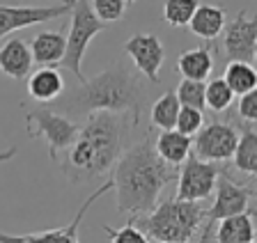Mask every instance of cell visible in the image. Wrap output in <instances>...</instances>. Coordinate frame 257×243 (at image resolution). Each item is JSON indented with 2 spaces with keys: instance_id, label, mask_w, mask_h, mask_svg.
I'll return each instance as SVG.
<instances>
[{
  "instance_id": "obj_1",
  "label": "cell",
  "mask_w": 257,
  "mask_h": 243,
  "mask_svg": "<svg viewBox=\"0 0 257 243\" xmlns=\"http://www.w3.org/2000/svg\"><path fill=\"white\" fill-rule=\"evenodd\" d=\"M134 119L122 113H92L78 129L76 140L60 158V170L71 184H90L112 172L117 158L126 149Z\"/></svg>"
},
{
  "instance_id": "obj_2",
  "label": "cell",
  "mask_w": 257,
  "mask_h": 243,
  "mask_svg": "<svg viewBox=\"0 0 257 243\" xmlns=\"http://www.w3.org/2000/svg\"><path fill=\"white\" fill-rule=\"evenodd\" d=\"M179 170L168 165L154 151V140L131 145L122 151L112 168V190L117 195V211L122 216L136 218L156 206L168 184L177 181Z\"/></svg>"
},
{
  "instance_id": "obj_3",
  "label": "cell",
  "mask_w": 257,
  "mask_h": 243,
  "mask_svg": "<svg viewBox=\"0 0 257 243\" xmlns=\"http://www.w3.org/2000/svg\"><path fill=\"white\" fill-rule=\"evenodd\" d=\"M145 87L140 76L124 67L122 60H115L110 67L83 81L71 92L55 99V113L67 117H87L92 113H122L140 122Z\"/></svg>"
},
{
  "instance_id": "obj_4",
  "label": "cell",
  "mask_w": 257,
  "mask_h": 243,
  "mask_svg": "<svg viewBox=\"0 0 257 243\" xmlns=\"http://www.w3.org/2000/svg\"><path fill=\"white\" fill-rule=\"evenodd\" d=\"M128 220H134V225L152 241L191 243L204 227V209L200 202L168 197L156 202L152 211Z\"/></svg>"
},
{
  "instance_id": "obj_5",
  "label": "cell",
  "mask_w": 257,
  "mask_h": 243,
  "mask_svg": "<svg viewBox=\"0 0 257 243\" xmlns=\"http://www.w3.org/2000/svg\"><path fill=\"white\" fill-rule=\"evenodd\" d=\"M101 30H106V26L94 17V12H92V7H90V0H76L74 10H71V26H69V33H67L64 58L60 65L67 71H71L78 83L85 81V76L80 71L85 51H87V46H90V42L101 33Z\"/></svg>"
},
{
  "instance_id": "obj_6",
  "label": "cell",
  "mask_w": 257,
  "mask_h": 243,
  "mask_svg": "<svg viewBox=\"0 0 257 243\" xmlns=\"http://www.w3.org/2000/svg\"><path fill=\"white\" fill-rule=\"evenodd\" d=\"M80 126L76 124L71 117L67 115L55 113L53 108H35L26 115V131L28 138H37V135H44L48 142V156L51 161H58L60 154L67 151L71 147V142L76 140Z\"/></svg>"
},
{
  "instance_id": "obj_7",
  "label": "cell",
  "mask_w": 257,
  "mask_h": 243,
  "mask_svg": "<svg viewBox=\"0 0 257 243\" xmlns=\"http://www.w3.org/2000/svg\"><path fill=\"white\" fill-rule=\"evenodd\" d=\"M220 170L223 163L202 161L195 154H188L184 158V168L177 172V197L188 202H204L214 193Z\"/></svg>"
},
{
  "instance_id": "obj_8",
  "label": "cell",
  "mask_w": 257,
  "mask_h": 243,
  "mask_svg": "<svg viewBox=\"0 0 257 243\" xmlns=\"http://www.w3.org/2000/svg\"><path fill=\"white\" fill-rule=\"evenodd\" d=\"M252 193L255 190L250 186H243V184H236L234 179L227 174V170H220L218 179H216V188H214V202L204 211V218L207 222L204 225L214 227L218 220L227 216H236V213H243V211H250V200H252Z\"/></svg>"
},
{
  "instance_id": "obj_9",
  "label": "cell",
  "mask_w": 257,
  "mask_h": 243,
  "mask_svg": "<svg viewBox=\"0 0 257 243\" xmlns=\"http://www.w3.org/2000/svg\"><path fill=\"white\" fill-rule=\"evenodd\" d=\"M108 190H112V181H106V184L99 186V188L80 204L74 220L67 222L64 227H51V229H42V232H21V234L0 232V243H80V238H78L80 222H83L85 213L90 211V206L94 204L101 195H106Z\"/></svg>"
},
{
  "instance_id": "obj_10",
  "label": "cell",
  "mask_w": 257,
  "mask_h": 243,
  "mask_svg": "<svg viewBox=\"0 0 257 243\" xmlns=\"http://www.w3.org/2000/svg\"><path fill=\"white\" fill-rule=\"evenodd\" d=\"M239 129L232 122H209L195 133V140L191 142V151L202 161L225 163L234 154Z\"/></svg>"
},
{
  "instance_id": "obj_11",
  "label": "cell",
  "mask_w": 257,
  "mask_h": 243,
  "mask_svg": "<svg viewBox=\"0 0 257 243\" xmlns=\"http://www.w3.org/2000/svg\"><path fill=\"white\" fill-rule=\"evenodd\" d=\"M223 53L230 62H248L252 65L257 58V19L246 10L239 12L223 28Z\"/></svg>"
},
{
  "instance_id": "obj_12",
  "label": "cell",
  "mask_w": 257,
  "mask_h": 243,
  "mask_svg": "<svg viewBox=\"0 0 257 243\" xmlns=\"http://www.w3.org/2000/svg\"><path fill=\"white\" fill-rule=\"evenodd\" d=\"M76 0H64L58 5L48 7H28V5H0V39L12 35L14 30L30 26H39V23H48L53 19H62L64 14H69L74 10Z\"/></svg>"
},
{
  "instance_id": "obj_13",
  "label": "cell",
  "mask_w": 257,
  "mask_h": 243,
  "mask_svg": "<svg viewBox=\"0 0 257 243\" xmlns=\"http://www.w3.org/2000/svg\"><path fill=\"white\" fill-rule=\"evenodd\" d=\"M124 51H126V55L136 62L140 76L156 85V83H159L161 67H163V62H166V49H163V42L152 33H136L134 37L126 39Z\"/></svg>"
},
{
  "instance_id": "obj_14",
  "label": "cell",
  "mask_w": 257,
  "mask_h": 243,
  "mask_svg": "<svg viewBox=\"0 0 257 243\" xmlns=\"http://www.w3.org/2000/svg\"><path fill=\"white\" fill-rule=\"evenodd\" d=\"M32 65H35V60H32L28 42L14 37L0 46V71L5 76L14 81H23L30 76Z\"/></svg>"
},
{
  "instance_id": "obj_15",
  "label": "cell",
  "mask_w": 257,
  "mask_h": 243,
  "mask_svg": "<svg viewBox=\"0 0 257 243\" xmlns=\"http://www.w3.org/2000/svg\"><path fill=\"white\" fill-rule=\"evenodd\" d=\"M28 94L37 103H53L64 94V78L58 67H39L28 76Z\"/></svg>"
},
{
  "instance_id": "obj_16",
  "label": "cell",
  "mask_w": 257,
  "mask_h": 243,
  "mask_svg": "<svg viewBox=\"0 0 257 243\" xmlns=\"http://www.w3.org/2000/svg\"><path fill=\"white\" fill-rule=\"evenodd\" d=\"M30 46L32 60L39 67H58L64 58V46H67V35L62 30H44L32 37Z\"/></svg>"
},
{
  "instance_id": "obj_17",
  "label": "cell",
  "mask_w": 257,
  "mask_h": 243,
  "mask_svg": "<svg viewBox=\"0 0 257 243\" xmlns=\"http://www.w3.org/2000/svg\"><path fill=\"white\" fill-rule=\"evenodd\" d=\"M211 238L216 243H255L252 209L218 220V227L216 232H211Z\"/></svg>"
},
{
  "instance_id": "obj_18",
  "label": "cell",
  "mask_w": 257,
  "mask_h": 243,
  "mask_svg": "<svg viewBox=\"0 0 257 243\" xmlns=\"http://www.w3.org/2000/svg\"><path fill=\"white\" fill-rule=\"evenodd\" d=\"M214 69V53L209 46H198V49L182 51L177 58V71L186 81H207Z\"/></svg>"
},
{
  "instance_id": "obj_19",
  "label": "cell",
  "mask_w": 257,
  "mask_h": 243,
  "mask_svg": "<svg viewBox=\"0 0 257 243\" xmlns=\"http://www.w3.org/2000/svg\"><path fill=\"white\" fill-rule=\"evenodd\" d=\"M225 7L223 5H198L193 19L188 21V30L200 39H216L225 28Z\"/></svg>"
},
{
  "instance_id": "obj_20",
  "label": "cell",
  "mask_w": 257,
  "mask_h": 243,
  "mask_svg": "<svg viewBox=\"0 0 257 243\" xmlns=\"http://www.w3.org/2000/svg\"><path fill=\"white\" fill-rule=\"evenodd\" d=\"M191 142H193V138L179 133L177 129L159 131V135H156V140H154V151L168 165L179 168L184 163V158L191 154Z\"/></svg>"
},
{
  "instance_id": "obj_21",
  "label": "cell",
  "mask_w": 257,
  "mask_h": 243,
  "mask_svg": "<svg viewBox=\"0 0 257 243\" xmlns=\"http://www.w3.org/2000/svg\"><path fill=\"white\" fill-rule=\"evenodd\" d=\"M234 168L243 172L246 177H255L257 174V133L252 124H241L239 140H236L234 154H232Z\"/></svg>"
},
{
  "instance_id": "obj_22",
  "label": "cell",
  "mask_w": 257,
  "mask_h": 243,
  "mask_svg": "<svg viewBox=\"0 0 257 243\" xmlns=\"http://www.w3.org/2000/svg\"><path fill=\"white\" fill-rule=\"evenodd\" d=\"M223 81L227 83V87L234 92V97L236 94L241 97V94L257 90V71H255V67L248 65V62H230V65L225 67Z\"/></svg>"
},
{
  "instance_id": "obj_23",
  "label": "cell",
  "mask_w": 257,
  "mask_h": 243,
  "mask_svg": "<svg viewBox=\"0 0 257 243\" xmlns=\"http://www.w3.org/2000/svg\"><path fill=\"white\" fill-rule=\"evenodd\" d=\"M179 108H182V103L177 101L175 92H166L161 94L159 99H156V103L152 106V126L159 131H170L175 129L177 124V115H179Z\"/></svg>"
},
{
  "instance_id": "obj_24",
  "label": "cell",
  "mask_w": 257,
  "mask_h": 243,
  "mask_svg": "<svg viewBox=\"0 0 257 243\" xmlns=\"http://www.w3.org/2000/svg\"><path fill=\"white\" fill-rule=\"evenodd\" d=\"M232 101H234V92L223 78L204 83V108H209L211 113H225L232 106Z\"/></svg>"
},
{
  "instance_id": "obj_25",
  "label": "cell",
  "mask_w": 257,
  "mask_h": 243,
  "mask_svg": "<svg viewBox=\"0 0 257 243\" xmlns=\"http://www.w3.org/2000/svg\"><path fill=\"white\" fill-rule=\"evenodd\" d=\"M198 5V0H166L163 3V21L172 28H186Z\"/></svg>"
},
{
  "instance_id": "obj_26",
  "label": "cell",
  "mask_w": 257,
  "mask_h": 243,
  "mask_svg": "<svg viewBox=\"0 0 257 243\" xmlns=\"http://www.w3.org/2000/svg\"><path fill=\"white\" fill-rule=\"evenodd\" d=\"M175 97L182 106H188V108H195L204 113V83L202 81H186V78H182V83L175 90Z\"/></svg>"
},
{
  "instance_id": "obj_27",
  "label": "cell",
  "mask_w": 257,
  "mask_h": 243,
  "mask_svg": "<svg viewBox=\"0 0 257 243\" xmlns=\"http://www.w3.org/2000/svg\"><path fill=\"white\" fill-rule=\"evenodd\" d=\"M90 7L94 12V17L108 26V23H115L126 14V0H90Z\"/></svg>"
},
{
  "instance_id": "obj_28",
  "label": "cell",
  "mask_w": 257,
  "mask_h": 243,
  "mask_svg": "<svg viewBox=\"0 0 257 243\" xmlns=\"http://www.w3.org/2000/svg\"><path fill=\"white\" fill-rule=\"evenodd\" d=\"M202 126H204V113H202V110L188 108V106H182V108H179V115H177V124H175V129L179 131V133L193 138V135L198 133Z\"/></svg>"
},
{
  "instance_id": "obj_29",
  "label": "cell",
  "mask_w": 257,
  "mask_h": 243,
  "mask_svg": "<svg viewBox=\"0 0 257 243\" xmlns=\"http://www.w3.org/2000/svg\"><path fill=\"white\" fill-rule=\"evenodd\" d=\"M103 229L108 232V241L110 243H150V238L140 232L134 225V220H128L124 227H108L103 225Z\"/></svg>"
},
{
  "instance_id": "obj_30",
  "label": "cell",
  "mask_w": 257,
  "mask_h": 243,
  "mask_svg": "<svg viewBox=\"0 0 257 243\" xmlns=\"http://www.w3.org/2000/svg\"><path fill=\"white\" fill-rule=\"evenodd\" d=\"M236 115H239V117L243 119L246 124H255V122H257V90L241 94Z\"/></svg>"
},
{
  "instance_id": "obj_31",
  "label": "cell",
  "mask_w": 257,
  "mask_h": 243,
  "mask_svg": "<svg viewBox=\"0 0 257 243\" xmlns=\"http://www.w3.org/2000/svg\"><path fill=\"white\" fill-rule=\"evenodd\" d=\"M211 232H214V227L204 225V229H202V238H200L198 243H209V241H211ZM150 243H161V241H150Z\"/></svg>"
},
{
  "instance_id": "obj_32",
  "label": "cell",
  "mask_w": 257,
  "mask_h": 243,
  "mask_svg": "<svg viewBox=\"0 0 257 243\" xmlns=\"http://www.w3.org/2000/svg\"><path fill=\"white\" fill-rule=\"evenodd\" d=\"M16 156V147H10V149H5V151H0V163H7V161H12V158Z\"/></svg>"
},
{
  "instance_id": "obj_33",
  "label": "cell",
  "mask_w": 257,
  "mask_h": 243,
  "mask_svg": "<svg viewBox=\"0 0 257 243\" xmlns=\"http://www.w3.org/2000/svg\"><path fill=\"white\" fill-rule=\"evenodd\" d=\"M131 3H138V0H126V5H131Z\"/></svg>"
}]
</instances>
